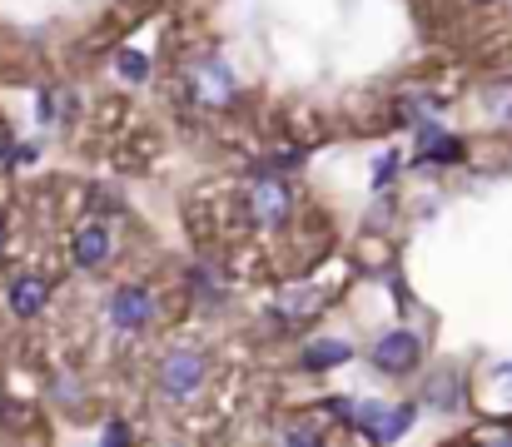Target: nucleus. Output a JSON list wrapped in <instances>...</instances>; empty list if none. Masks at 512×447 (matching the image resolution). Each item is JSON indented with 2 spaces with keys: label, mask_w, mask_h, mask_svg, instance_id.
<instances>
[{
  "label": "nucleus",
  "mask_w": 512,
  "mask_h": 447,
  "mask_svg": "<svg viewBox=\"0 0 512 447\" xmlns=\"http://www.w3.org/2000/svg\"><path fill=\"white\" fill-rule=\"evenodd\" d=\"M393 174H398V154L388 149V154H378V164H373V189H383Z\"/></svg>",
  "instance_id": "obj_20"
},
{
  "label": "nucleus",
  "mask_w": 512,
  "mask_h": 447,
  "mask_svg": "<svg viewBox=\"0 0 512 447\" xmlns=\"http://www.w3.org/2000/svg\"><path fill=\"white\" fill-rule=\"evenodd\" d=\"M5 244H10V224H5V214H0V254H5Z\"/></svg>",
  "instance_id": "obj_23"
},
{
  "label": "nucleus",
  "mask_w": 512,
  "mask_h": 447,
  "mask_svg": "<svg viewBox=\"0 0 512 447\" xmlns=\"http://www.w3.org/2000/svg\"><path fill=\"white\" fill-rule=\"evenodd\" d=\"M55 398L65 408H80V378H55Z\"/></svg>",
  "instance_id": "obj_21"
},
{
  "label": "nucleus",
  "mask_w": 512,
  "mask_h": 447,
  "mask_svg": "<svg viewBox=\"0 0 512 447\" xmlns=\"http://www.w3.org/2000/svg\"><path fill=\"white\" fill-rule=\"evenodd\" d=\"M189 289L199 298H224V284H219L214 269H194V274H189Z\"/></svg>",
  "instance_id": "obj_18"
},
{
  "label": "nucleus",
  "mask_w": 512,
  "mask_h": 447,
  "mask_svg": "<svg viewBox=\"0 0 512 447\" xmlns=\"http://www.w3.org/2000/svg\"><path fill=\"white\" fill-rule=\"evenodd\" d=\"M473 5H488V0H473Z\"/></svg>",
  "instance_id": "obj_24"
},
{
  "label": "nucleus",
  "mask_w": 512,
  "mask_h": 447,
  "mask_svg": "<svg viewBox=\"0 0 512 447\" xmlns=\"http://www.w3.org/2000/svg\"><path fill=\"white\" fill-rule=\"evenodd\" d=\"M45 303H50V279H40V274H10L5 279V308L15 313V318H40L45 313Z\"/></svg>",
  "instance_id": "obj_8"
},
{
  "label": "nucleus",
  "mask_w": 512,
  "mask_h": 447,
  "mask_svg": "<svg viewBox=\"0 0 512 447\" xmlns=\"http://www.w3.org/2000/svg\"><path fill=\"white\" fill-rule=\"evenodd\" d=\"M184 95H189V105L229 110V105L239 100V85H234V70H229L224 60L204 55V60H194V65L184 70Z\"/></svg>",
  "instance_id": "obj_2"
},
{
  "label": "nucleus",
  "mask_w": 512,
  "mask_h": 447,
  "mask_svg": "<svg viewBox=\"0 0 512 447\" xmlns=\"http://www.w3.org/2000/svg\"><path fill=\"white\" fill-rule=\"evenodd\" d=\"M324 303H329V294H319L309 284H289V289H279V298H274V318L279 323H304V318H319Z\"/></svg>",
  "instance_id": "obj_10"
},
{
  "label": "nucleus",
  "mask_w": 512,
  "mask_h": 447,
  "mask_svg": "<svg viewBox=\"0 0 512 447\" xmlns=\"http://www.w3.org/2000/svg\"><path fill=\"white\" fill-rule=\"evenodd\" d=\"M289 214H294L289 184H284L279 174H259V179L249 184V194H244V219H249L254 229H284Z\"/></svg>",
  "instance_id": "obj_3"
},
{
  "label": "nucleus",
  "mask_w": 512,
  "mask_h": 447,
  "mask_svg": "<svg viewBox=\"0 0 512 447\" xmlns=\"http://www.w3.org/2000/svg\"><path fill=\"white\" fill-rule=\"evenodd\" d=\"M70 259H75V269H105L115 259V229L100 224V219L80 224L70 234Z\"/></svg>",
  "instance_id": "obj_7"
},
{
  "label": "nucleus",
  "mask_w": 512,
  "mask_h": 447,
  "mask_svg": "<svg viewBox=\"0 0 512 447\" xmlns=\"http://www.w3.org/2000/svg\"><path fill=\"white\" fill-rule=\"evenodd\" d=\"M160 388L170 403H189L204 388V358L194 348H174L170 358L160 363Z\"/></svg>",
  "instance_id": "obj_6"
},
{
  "label": "nucleus",
  "mask_w": 512,
  "mask_h": 447,
  "mask_svg": "<svg viewBox=\"0 0 512 447\" xmlns=\"http://www.w3.org/2000/svg\"><path fill=\"white\" fill-rule=\"evenodd\" d=\"M100 447H135V428H130L125 418H110V423H105V438H100Z\"/></svg>",
  "instance_id": "obj_19"
},
{
  "label": "nucleus",
  "mask_w": 512,
  "mask_h": 447,
  "mask_svg": "<svg viewBox=\"0 0 512 447\" xmlns=\"http://www.w3.org/2000/svg\"><path fill=\"white\" fill-rule=\"evenodd\" d=\"M463 154H468V145H463L453 130H443V125H423V130H418V159H423V164L453 169V164H463Z\"/></svg>",
  "instance_id": "obj_9"
},
{
  "label": "nucleus",
  "mask_w": 512,
  "mask_h": 447,
  "mask_svg": "<svg viewBox=\"0 0 512 447\" xmlns=\"http://www.w3.org/2000/svg\"><path fill=\"white\" fill-rule=\"evenodd\" d=\"M15 135H10V125H0V169H15Z\"/></svg>",
  "instance_id": "obj_22"
},
{
  "label": "nucleus",
  "mask_w": 512,
  "mask_h": 447,
  "mask_svg": "<svg viewBox=\"0 0 512 447\" xmlns=\"http://www.w3.org/2000/svg\"><path fill=\"white\" fill-rule=\"evenodd\" d=\"M115 70H120L130 85H140V80H150V55H140V50H120V55H115Z\"/></svg>",
  "instance_id": "obj_15"
},
{
  "label": "nucleus",
  "mask_w": 512,
  "mask_h": 447,
  "mask_svg": "<svg viewBox=\"0 0 512 447\" xmlns=\"http://www.w3.org/2000/svg\"><path fill=\"white\" fill-rule=\"evenodd\" d=\"M353 358V343L348 338H309L304 343V353H299V368H309V373H329V368H339Z\"/></svg>",
  "instance_id": "obj_11"
},
{
  "label": "nucleus",
  "mask_w": 512,
  "mask_h": 447,
  "mask_svg": "<svg viewBox=\"0 0 512 447\" xmlns=\"http://www.w3.org/2000/svg\"><path fill=\"white\" fill-rule=\"evenodd\" d=\"M329 413L378 447L408 438L413 423H418V408L413 403H388V398H329Z\"/></svg>",
  "instance_id": "obj_1"
},
{
  "label": "nucleus",
  "mask_w": 512,
  "mask_h": 447,
  "mask_svg": "<svg viewBox=\"0 0 512 447\" xmlns=\"http://www.w3.org/2000/svg\"><path fill=\"white\" fill-rule=\"evenodd\" d=\"M423 398H428L433 408L453 413V408H458V373H453V368H448V373H433L428 388H423Z\"/></svg>",
  "instance_id": "obj_12"
},
{
  "label": "nucleus",
  "mask_w": 512,
  "mask_h": 447,
  "mask_svg": "<svg viewBox=\"0 0 512 447\" xmlns=\"http://www.w3.org/2000/svg\"><path fill=\"white\" fill-rule=\"evenodd\" d=\"M368 358H373L378 373H388V378H408V373L423 368V338L408 333V328H393V333H383V338L368 348Z\"/></svg>",
  "instance_id": "obj_4"
},
{
  "label": "nucleus",
  "mask_w": 512,
  "mask_h": 447,
  "mask_svg": "<svg viewBox=\"0 0 512 447\" xmlns=\"http://www.w3.org/2000/svg\"><path fill=\"white\" fill-rule=\"evenodd\" d=\"M493 408L512 418V363H498L493 368Z\"/></svg>",
  "instance_id": "obj_16"
},
{
  "label": "nucleus",
  "mask_w": 512,
  "mask_h": 447,
  "mask_svg": "<svg viewBox=\"0 0 512 447\" xmlns=\"http://www.w3.org/2000/svg\"><path fill=\"white\" fill-rule=\"evenodd\" d=\"M284 447H324V428L319 423H289V433H284Z\"/></svg>",
  "instance_id": "obj_17"
},
{
  "label": "nucleus",
  "mask_w": 512,
  "mask_h": 447,
  "mask_svg": "<svg viewBox=\"0 0 512 447\" xmlns=\"http://www.w3.org/2000/svg\"><path fill=\"white\" fill-rule=\"evenodd\" d=\"M155 313H160V303H155V294H150L145 284H120V289L110 294V303H105V318H110V328H120V333L150 328Z\"/></svg>",
  "instance_id": "obj_5"
},
{
  "label": "nucleus",
  "mask_w": 512,
  "mask_h": 447,
  "mask_svg": "<svg viewBox=\"0 0 512 447\" xmlns=\"http://www.w3.org/2000/svg\"><path fill=\"white\" fill-rule=\"evenodd\" d=\"M488 120L512 125V80H498V85L488 90Z\"/></svg>",
  "instance_id": "obj_14"
},
{
  "label": "nucleus",
  "mask_w": 512,
  "mask_h": 447,
  "mask_svg": "<svg viewBox=\"0 0 512 447\" xmlns=\"http://www.w3.org/2000/svg\"><path fill=\"white\" fill-rule=\"evenodd\" d=\"M40 125H65V115L75 110V95L70 90H40Z\"/></svg>",
  "instance_id": "obj_13"
}]
</instances>
